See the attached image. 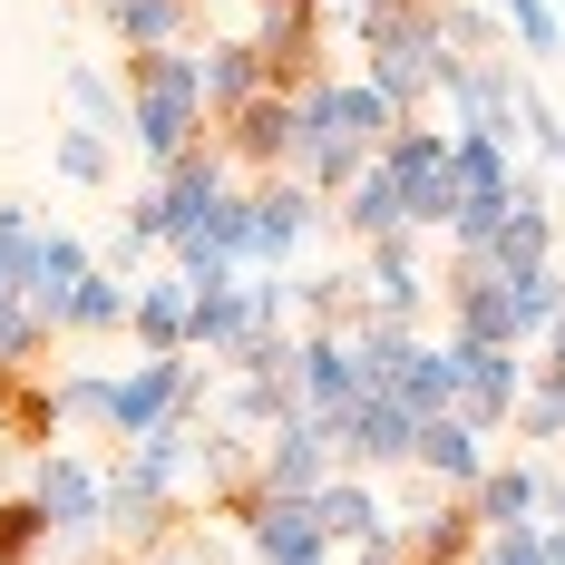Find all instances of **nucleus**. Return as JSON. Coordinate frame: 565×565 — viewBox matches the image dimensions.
I'll return each instance as SVG.
<instances>
[{
    "instance_id": "1",
    "label": "nucleus",
    "mask_w": 565,
    "mask_h": 565,
    "mask_svg": "<svg viewBox=\"0 0 565 565\" xmlns=\"http://www.w3.org/2000/svg\"><path fill=\"white\" fill-rule=\"evenodd\" d=\"M127 78H137V108H127L137 147H147L157 167H167V157H185V147H195V127H205L195 58H185V50H137V58H127Z\"/></svg>"
},
{
    "instance_id": "2",
    "label": "nucleus",
    "mask_w": 565,
    "mask_h": 565,
    "mask_svg": "<svg viewBox=\"0 0 565 565\" xmlns=\"http://www.w3.org/2000/svg\"><path fill=\"white\" fill-rule=\"evenodd\" d=\"M332 429V458H361V468H391V458L419 449V409L399 391H361L341 419H322Z\"/></svg>"
},
{
    "instance_id": "3",
    "label": "nucleus",
    "mask_w": 565,
    "mask_h": 565,
    "mask_svg": "<svg viewBox=\"0 0 565 565\" xmlns=\"http://www.w3.org/2000/svg\"><path fill=\"white\" fill-rule=\"evenodd\" d=\"M458 351V419L488 439V429H508L516 419V391H526V371H516V351H488V341H449Z\"/></svg>"
},
{
    "instance_id": "4",
    "label": "nucleus",
    "mask_w": 565,
    "mask_h": 565,
    "mask_svg": "<svg viewBox=\"0 0 565 565\" xmlns=\"http://www.w3.org/2000/svg\"><path fill=\"white\" fill-rule=\"evenodd\" d=\"M312 225V185H292V175H264L254 195H244V244H234V264H282L292 244Z\"/></svg>"
},
{
    "instance_id": "5",
    "label": "nucleus",
    "mask_w": 565,
    "mask_h": 565,
    "mask_svg": "<svg viewBox=\"0 0 565 565\" xmlns=\"http://www.w3.org/2000/svg\"><path fill=\"white\" fill-rule=\"evenodd\" d=\"M30 498L50 516V536H98V526H108V478H98L88 458H40Z\"/></svg>"
},
{
    "instance_id": "6",
    "label": "nucleus",
    "mask_w": 565,
    "mask_h": 565,
    "mask_svg": "<svg viewBox=\"0 0 565 565\" xmlns=\"http://www.w3.org/2000/svg\"><path fill=\"white\" fill-rule=\"evenodd\" d=\"M185 381H195V371H185L175 351H147V361H137V371L108 391V429H117V439H147L175 399H185Z\"/></svg>"
},
{
    "instance_id": "7",
    "label": "nucleus",
    "mask_w": 565,
    "mask_h": 565,
    "mask_svg": "<svg viewBox=\"0 0 565 565\" xmlns=\"http://www.w3.org/2000/svg\"><path fill=\"white\" fill-rule=\"evenodd\" d=\"M292 147H302V108L282 98V88H254L244 108H234V127H225V157H244V167H292Z\"/></svg>"
},
{
    "instance_id": "8",
    "label": "nucleus",
    "mask_w": 565,
    "mask_h": 565,
    "mask_svg": "<svg viewBox=\"0 0 565 565\" xmlns=\"http://www.w3.org/2000/svg\"><path fill=\"white\" fill-rule=\"evenodd\" d=\"M264 488H282V498H312L322 478H332V429L302 409V419H282V429H264Z\"/></svg>"
},
{
    "instance_id": "9",
    "label": "nucleus",
    "mask_w": 565,
    "mask_h": 565,
    "mask_svg": "<svg viewBox=\"0 0 565 565\" xmlns=\"http://www.w3.org/2000/svg\"><path fill=\"white\" fill-rule=\"evenodd\" d=\"M312 516H322L332 546H399V536H391V508H381L361 478H322V488H312Z\"/></svg>"
},
{
    "instance_id": "10",
    "label": "nucleus",
    "mask_w": 565,
    "mask_h": 565,
    "mask_svg": "<svg viewBox=\"0 0 565 565\" xmlns=\"http://www.w3.org/2000/svg\"><path fill=\"white\" fill-rule=\"evenodd\" d=\"M419 468H429V478H439V488H458V498H468V488H478V478H488V449H478V429H468V419H458V409H439V419H419Z\"/></svg>"
},
{
    "instance_id": "11",
    "label": "nucleus",
    "mask_w": 565,
    "mask_h": 565,
    "mask_svg": "<svg viewBox=\"0 0 565 565\" xmlns=\"http://www.w3.org/2000/svg\"><path fill=\"white\" fill-rule=\"evenodd\" d=\"M419 234H381L371 244V322H409L419 312Z\"/></svg>"
},
{
    "instance_id": "12",
    "label": "nucleus",
    "mask_w": 565,
    "mask_h": 565,
    "mask_svg": "<svg viewBox=\"0 0 565 565\" xmlns=\"http://www.w3.org/2000/svg\"><path fill=\"white\" fill-rule=\"evenodd\" d=\"M341 225L361 234V244H381V234H409V215H399V175L381 167V157H371V167L341 185Z\"/></svg>"
},
{
    "instance_id": "13",
    "label": "nucleus",
    "mask_w": 565,
    "mask_h": 565,
    "mask_svg": "<svg viewBox=\"0 0 565 565\" xmlns=\"http://www.w3.org/2000/svg\"><path fill=\"white\" fill-rule=\"evenodd\" d=\"M468 546H488V526H478V508L458 498V508H429L419 526H409L399 565H468Z\"/></svg>"
},
{
    "instance_id": "14",
    "label": "nucleus",
    "mask_w": 565,
    "mask_h": 565,
    "mask_svg": "<svg viewBox=\"0 0 565 565\" xmlns=\"http://www.w3.org/2000/svg\"><path fill=\"white\" fill-rule=\"evenodd\" d=\"M468 508H478V526H536V508H546V478L516 458V468H488L478 488H468Z\"/></svg>"
},
{
    "instance_id": "15",
    "label": "nucleus",
    "mask_w": 565,
    "mask_h": 565,
    "mask_svg": "<svg viewBox=\"0 0 565 565\" xmlns=\"http://www.w3.org/2000/svg\"><path fill=\"white\" fill-rule=\"evenodd\" d=\"M127 322L147 351H185V322H195V282H147V292H127Z\"/></svg>"
},
{
    "instance_id": "16",
    "label": "nucleus",
    "mask_w": 565,
    "mask_h": 565,
    "mask_svg": "<svg viewBox=\"0 0 565 565\" xmlns=\"http://www.w3.org/2000/svg\"><path fill=\"white\" fill-rule=\"evenodd\" d=\"M195 88H205V108H244V98H254V88H264V50H254V40H225V50H205L195 58Z\"/></svg>"
},
{
    "instance_id": "17",
    "label": "nucleus",
    "mask_w": 565,
    "mask_h": 565,
    "mask_svg": "<svg viewBox=\"0 0 565 565\" xmlns=\"http://www.w3.org/2000/svg\"><path fill=\"white\" fill-rule=\"evenodd\" d=\"M117 322H127V282L117 274H88L68 292V312H58V332H117Z\"/></svg>"
},
{
    "instance_id": "18",
    "label": "nucleus",
    "mask_w": 565,
    "mask_h": 565,
    "mask_svg": "<svg viewBox=\"0 0 565 565\" xmlns=\"http://www.w3.org/2000/svg\"><path fill=\"white\" fill-rule=\"evenodd\" d=\"M108 20H117L127 50H167L175 20H185V0H108Z\"/></svg>"
},
{
    "instance_id": "19",
    "label": "nucleus",
    "mask_w": 565,
    "mask_h": 565,
    "mask_svg": "<svg viewBox=\"0 0 565 565\" xmlns=\"http://www.w3.org/2000/svg\"><path fill=\"white\" fill-rule=\"evenodd\" d=\"M516 439H565V371H536L516 391Z\"/></svg>"
},
{
    "instance_id": "20",
    "label": "nucleus",
    "mask_w": 565,
    "mask_h": 565,
    "mask_svg": "<svg viewBox=\"0 0 565 565\" xmlns=\"http://www.w3.org/2000/svg\"><path fill=\"white\" fill-rule=\"evenodd\" d=\"M498 10H508V30L526 40V58H556L565 50V10L556 0H498Z\"/></svg>"
},
{
    "instance_id": "21",
    "label": "nucleus",
    "mask_w": 565,
    "mask_h": 565,
    "mask_svg": "<svg viewBox=\"0 0 565 565\" xmlns=\"http://www.w3.org/2000/svg\"><path fill=\"white\" fill-rule=\"evenodd\" d=\"M50 546V516H40V498H10L0 508V565H30Z\"/></svg>"
},
{
    "instance_id": "22",
    "label": "nucleus",
    "mask_w": 565,
    "mask_h": 565,
    "mask_svg": "<svg viewBox=\"0 0 565 565\" xmlns=\"http://www.w3.org/2000/svg\"><path fill=\"white\" fill-rule=\"evenodd\" d=\"M40 341H50V322H40L30 302H10V292H0V371H20Z\"/></svg>"
},
{
    "instance_id": "23",
    "label": "nucleus",
    "mask_w": 565,
    "mask_h": 565,
    "mask_svg": "<svg viewBox=\"0 0 565 565\" xmlns=\"http://www.w3.org/2000/svg\"><path fill=\"white\" fill-rule=\"evenodd\" d=\"M478 565H556V556H546V526H488Z\"/></svg>"
},
{
    "instance_id": "24",
    "label": "nucleus",
    "mask_w": 565,
    "mask_h": 565,
    "mask_svg": "<svg viewBox=\"0 0 565 565\" xmlns=\"http://www.w3.org/2000/svg\"><path fill=\"white\" fill-rule=\"evenodd\" d=\"M58 175L108 185V137H98V127H68V137H58Z\"/></svg>"
},
{
    "instance_id": "25",
    "label": "nucleus",
    "mask_w": 565,
    "mask_h": 565,
    "mask_svg": "<svg viewBox=\"0 0 565 565\" xmlns=\"http://www.w3.org/2000/svg\"><path fill=\"white\" fill-rule=\"evenodd\" d=\"M108 391H117V381H88V371H78V381H58V419H108Z\"/></svg>"
},
{
    "instance_id": "26",
    "label": "nucleus",
    "mask_w": 565,
    "mask_h": 565,
    "mask_svg": "<svg viewBox=\"0 0 565 565\" xmlns=\"http://www.w3.org/2000/svg\"><path fill=\"white\" fill-rule=\"evenodd\" d=\"M68 98L88 108V127H117V98H108V78H88V68H78V78H68Z\"/></svg>"
},
{
    "instance_id": "27",
    "label": "nucleus",
    "mask_w": 565,
    "mask_h": 565,
    "mask_svg": "<svg viewBox=\"0 0 565 565\" xmlns=\"http://www.w3.org/2000/svg\"><path fill=\"white\" fill-rule=\"evenodd\" d=\"M332 565H399V546H351V556H332Z\"/></svg>"
},
{
    "instance_id": "28",
    "label": "nucleus",
    "mask_w": 565,
    "mask_h": 565,
    "mask_svg": "<svg viewBox=\"0 0 565 565\" xmlns=\"http://www.w3.org/2000/svg\"><path fill=\"white\" fill-rule=\"evenodd\" d=\"M546 371H565V312H556V332H546Z\"/></svg>"
}]
</instances>
